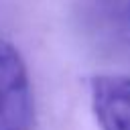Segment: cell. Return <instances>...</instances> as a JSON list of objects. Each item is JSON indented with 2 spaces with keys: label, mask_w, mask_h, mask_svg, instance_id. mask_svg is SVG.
<instances>
[{
  "label": "cell",
  "mask_w": 130,
  "mask_h": 130,
  "mask_svg": "<svg viewBox=\"0 0 130 130\" xmlns=\"http://www.w3.org/2000/svg\"><path fill=\"white\" fill-rule=\"evenodd\" d=\"M89 93L102 130H130V75H95L89 81Z\"/></svg>",
  "instance_id": "2"
},
{
  "label": "cell",
  "mask_w": 130,
  "mask_h": 130,
  "mask_svg": "<svg viewBox=\"0 0 130 130\" xmlns=\"http://www.w3.org/2000/svg\"><path fill=\"white\" fill-rule=\"evenodd\" d=\"M35 100L20 53L0 39V130H30Z\"/></svg>",
  "instance_id": "1"
}]
</instances>
